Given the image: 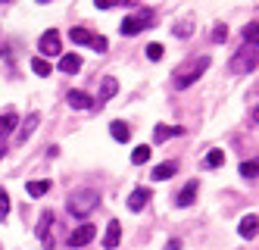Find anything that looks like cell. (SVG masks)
Here are the masks:
<instances>
[{
    "instance_id": "1",
    "label": "cell",
    "mask_w": 259,
    "mask_h": 250,
    "mask_svg": "<svg viewBox=\"0 0 259 250\" xmlns=\"http://www.w3.org/2000/svg\"><path fill=\"white\" fill-rule=\"evenodd\" d=\"M97 203H100V194H97L94 188H78V191H72L69 200H66L69 213L75 216V219H88L97 209Z\"/></svg>"
},
{
    "instance_id": "2",
    "label": "cell",
    "mask_w": 259,
    "mask_h": 250,
    "mask_svg": "<svg viewBox=\"0 0 259 250\" xmlns=\"http://www.w3.org/2000/svg\"><path fill=\"white\" fill-rule=\"evenodd\" d=\"M256 44H244L237 53H234V60H231V72L234 75H247V72H253L256 69Z\"/></svg>"
},
{
    "instance_id": "3",
    "label": "cell",
    "mask_w": 259,
    "mask_h": 250,
    "mask_svg": "<svg viewBox=\"0 0 259 250\" xmlns=\"http://www.w3.org/2000/svg\"><path fill=\"white\" fill-rule=\"evenodd\" d=\"M209 69V56H200V60L194 63V66H188V69H181L178 75H175V88L178 91H184V88H191L197 79H200V75L203 72H206Z\"/></svg>"
},
{
    "instance_id": "4",
    "label": "cell",
    "mask_w": 259,
    "mask_h": 250,
    "mask_svg": "<svg viewBox=\"0 0 259 250\" xmlns=\"http://www.w3.org/2000/svg\"><path fill=\"white\" fill-rule=\"evenodd\" d=\"M150 19H153V16H150V10H144V13H135V16H128L125 22L119 25V28H122V34H138V31H144V25L150 22Z\"/></svg>"
},
{
    "instance_id": "5",
    "label": "cell",
    "mask_w": 259,
    "mask_h": 250,
    "mask_svg": "<svg viewBox=\"0 0 259 250\" xmlns=\"http://www.w3.org/2000/svg\"><path fill=\"white\" fill-rule=\"evenodd\" d=\"M38 47H41V56H44V60H47V56H60V53H63V50H60V34L53 31V28L41 34Z\"/></svg>"
},
{
    "instance_id": "6",
    "label": "cell",
    "mask_w": 259,
    "mask_h": 250,
    "mask_svg": "<svg viewBox=\"0 0 259 250\" xmlns=\"http://www.w3.org/2000/svg\"><path fill=\"white\" fill-rule=\"evenodd\" d=\"M94 235H97V228L84 222V225H78L75 232L69 235V247H84V244H91V241H94Z\"/></svg>"
},
{
    "instance_id": "7",
    "label": "cell",
    "mask_w": 259,
    "mask_h": 250,
    "mask_svg": "<svg viewBox=\"0 0 259 250\" xmlns=\"http://www.w3.org/2000/svg\"><path fill=\"white\" fill-rule=\"evenodd\" d=\"M116 91H119V82L113 79V75H106V79L100 82V94H97V100H94V106H91V110H100L109 97H116Z\"/></svg>"
},
{
    "instance_id": "8",
    "label": "cell",
    "mask_w": 259,
    "mask_h": 250,
    "mask_svg": "<svg viewBox=\"0 0 259 250\" xmlns=\"http://www.w3.org/2000/svg\"><path fill=\"white\" fill-rule=\"evenodd\" d=\"M50 222H53V213L47 209V213H41V219H38V238H41V244L50 250L53 247V238H50Z\"/></svg>"
},
{
    "instance_id": "9",
    "label": "cell",
    "mask_w": 259,
    "mask_h": 250,
    "mask_svg": "<svg viewBox=\"0 0 259 250\" xmlns=\"http://www.w3.org/2000/svg\"><path fill=\"white\" fill-rule=\"evenodd\" d=\"M147 200H150V191H147V188H135L132 197H128V209H132V213H141V209L147 206Z\"/></svg>"
},
{
    "instance_id": "10",
    "label": "cell",
    "mask_w": 259,
    "mask_h": 250,
    "mask_svg": "<svg viewBox=\"0 0 259 250\" xmlns=\"http://www.w3.org/2000/svg\"><path fill=\"white\" fill-rule=\"evenodd\" d=\"M119 238H122V225H119V222L113 219V222L106 225V235H103V247H106V250H116V247H119Z\"/></svg>"
},
{
    "instance_id": "11",
    "label": "cell",
    "mask_w": 259,
    "mask_h": 250,
    "mask_svg": "<svg viewBox=\"0 0 259 250\" xmlns=\"http://www.w3.org/2000/svg\"><path fill=\"white\" fill-rule=\"evenodd\" d=\"M66 100H69L72 110H91V106H94V97H88L84 91H69Z\"/></svg>"
},
{
    "instance_id": "12",
    "label": "cell",
    "mask_w": 259,
    "mask_h": 250,
    "mask_svg": "<svg viewBox=\"0 0 259 250\" xmlns=\"http://www.w3.org/2000/svg\"><path fill=\"white\" fill-rule=\"evenodd\" d=\"M78 69H81V56L78 53H63L60 56V72L72 75V72H78Z\"/></svg>"
},
{
    "instance_id": "13",
    "label": "cell",
    "mask_w": 259,
    "mask_h": 250,
    "mask_svg": "<svg viewBox=\"0 0 259 250\" xmlns=\"http://www.w3.org/2000/svg\"><path fill=\"white\" fill-rule=\"evenodd\" d=\"M38 122H41V116H38V113H31V116L22 122V128H19V134H16V138H19V144H25L28 138H31V131L34 128H38Z\"/></svg>"
},
{
    "instance_id": "14",
    "label": "cell",
    "mask_w": 259,
    "mask_h": 250,
    "mask_svg": "<svg viewBox=\"0 0 259 250\" xmlns=\"http://www.w3.org/2000/svg\"><path fill=\"white\" fill-rule=\"evenodd\" d=\"M181 131H184L181 125H156V128H153V141L162 144V141H169L172 134H181Z\"/></svg>"
},
{
    "instance_id": "15",
    "label": "cell",
    "mask_w": 259,
    "mask_h": 250,
    "mask_svg": "<svg viewBox=\"0 0 259 250\" xmlns=\"http://www.w3.org/2000/svg\"><path fill=\"white\" fill-rule=\"evenodd\" d=\"M175 172H178V163L169 160V163H159V166L153 169V178H156V182H165V178H172Z\"/></svg>"
},
{
    "instance_id": "16",
    "label": "cell",
    "mask_w": 259,
    "mask_h": 250,
    "mask_svg": "<svg viewBox=\"0 0 259 250\" xmlns=\"http://www.w3.org/2000/svg\"><path fill=\"white\" fill-rule=\"evenodd\" d=\"M194 197H197V182H188V185H184L181 188V194H178V206H191L194 203Z\"/></svg>"
},
{
    "instance_id": "17",
    "label": "cell",
    "mask_w": 259,
    "mask_h": 250,
    "mask_svg": "<svg viewBox=\"0 0 259 250\" xmlns=\"http://www.w3.org/2000/svg\"><path fill=\"white\" fill-rule=\"evenodd\" d=\"M256 213H250V216H244V219H240V228H237V232L240 235H244V238H256Z\"/></svg>"
},
{
    "instance_id": "18",
    "label": "cell",
    "mask_w": 259,
    "mask_h": 250,
    "mask_svg": "<svg viewBox=\"0 0 259 250\" xmlns=\"http://www.w3.org/2000/svg\"><path fill=\"white\" fill-rule=\"evenodd\" d=\"M109 134H113V138H116V141H122V144H125L128 138H132V128H128L125 122H119V119H116L113 125H109Z\"/></svg>"
},
{
    "instance_id": "19",
    "label": "cell",
    "mask_w": 259,
    "mask_h": 250,
    "mask_svg": "<svg viewBox=\"0 0 259 250\" xmlns=\"http://www.w3.org/2000/svg\"><path fill=\"white\" fill-rule=\"evenodd\" d=\"M25 191H28V197H44L50 191V182H28Z\"/></svg>"
},
{
    "instance_id": "20",
    "label": "cell",
    "mask_w": 259,
    "mask_h": 250,
    "mask_svg": "<svg viewBox=\"0 0 259 250\" xmlns=\"http://www.w3.org/2000/svg\"><path fill=\"white\" fill-rule=\"evenodd\" d=\"M16 122H19V119H16L13 113H7V116H0V141H4L7 134H10V131L16 128Z\"/></svg>"
},
{
    "instance_id": "21",
    "label": "cell",
    "mask_w": 259,
    "mask_h": 250,
    "mask_svg": "<svg viewBox=\"0 0 259 250\" xmlns=\"http://www.w3.org/2000/svg\"><path fill=\"white\" fill-rule=\"evenodd\" d=\"M31 72H34V75H50L53 66L44 60V56H34V60H31Z\"/></svg>"
},
{
    "instance_id": "22",
    "label": "cell",
    "mask_w": 259,
    "mask_h": 250,
    "mask_svg": "<svg viewBox=\"0 0 259 250\" xmlns=\"http://www.w3.org/2000/svg\"><path fill=\"white\" fill-rule=\"evenodd\" d=\"M147 160H150V147H147V144L135 147V153H132V163H135V166H144Z\"/></svg>"
},
{
    "instance_id": "23",
    "label": "cell",
    "mask_w": 259,
    "mask_h": 250,
    "mask_svg": "<svg viewBox=\"0 0 259 250\" xmlns=\"http://www.w3.org/2000/svg\"><path fill=\"white\" fill-rule=\"evenodd\" d=\"M69 38H72L75 44H91V38H94V34H91L88 28H72V31H69Z\"/></svg>"
},
{
    "instance_id": "24",
    "label": "cell",
    "mask_w": 259,
    "mask_h": 250,
    "mask_svg": "<svg viewBox=\"0 0 259 250\" xmlns=\"http://www.w3.org/2000/svg\"><path fill=\"white\" fill-rule=\"evenodd\" d=\"M256 169H259V166H256V160H244V163H240V175L253 182V178H256Z\"/></svg>"
},
{
    "instance_id": "25",
    "label": "cell",
    "mask_w": 259,
    "mask_h": 250,
    "mask_svg": "<svg viewBox=\"0 0 259 250\" xmlns=\"http://www.w3.org/2000/svg\"><path fill=\"white\" fill-rule=\"evenodd\" d=\"M222 163H225V153H222V150H209V153H206V166H209V169H215V166H222Z\"/></svg>"
},
{
    "instance_id": "26",
    "label": "cell",
    "mask_w": 259,
    "mask_h": 250,
    "mask_svg": "<svg viewBox=\"0 0 259 250\" xmlns=\"http://www.w3.org/2000/svg\"><path fill=\"white\" fill-rule=\"evenodd\" d=\"M10 216V194H7V188H0V219H7Z\"/></svg>"
},
{
    "instance_id": "27",
    "label": "cell",
    "mask_w": 259,
    "mask_h": 250,
    "mask_svg": "<svg viewBox=\"0 0 259 250\" xmlns=\"http://www.w3.org/2000/svg\"><path fill=\"white\" fill-rule=\"evenodd\" d=\"M244 44H256V22H250L244 28Z\"/></svg>"
},
{
    "instance_id": "28",
    "label": "cell",
    "mask_w": 259,
    "mask_h": 250,
    "mask_svg": "<svg viewBox=\"0 0 259 250\" xmlns=\"http://www.w3.org/2000/svg\"><path fill=\"white\" fill-rule=\"evenodd\" d=\"M147 56L150 60H162V44H147Z\"/></svg>"
},
{
    "instance_id": "29",
    "label": "cell",
    "mask_w": 259,
    "mask_h": 250,
    "mask_svg": "<svg viewBox=\"0 0 259 250\" xmlns=\"http://www.w3.org/2000/svg\"><path fill=\"white\" fill-rule=\"evenodd\" d=\"M225 38H228V28L225 25H215L212 28V41H225Z\"/></svg>"
},
{
    "instance_id": "30",
    "label": "cell",
    "mask_w": 259,
    "mask_h": 250,
    "mask_svg": "<svg viewBox=\"0 0 259 250\" xmlns=\"http://www.w3.org/2000/svg\"><path fill=\"white\" fill-rule=\"evenodd\" d=\"M94 4H97L100 10H113V7H119V4H125V0H94Z\"/></svg>"
},
{
    "instance_id": "31",
    "label": "cell",
    "mask_w": 259,
    "mask_h": 250,
    "mask_svg": "<svg viewBox=\"0 0 259 250\" xmlns=\"http://www.w3.org/2000/svg\"><path fill=\"white\" fill-rule=\"evenodd\" d=\"M191 31H194V28H191V22H181V25H175V34H178V38H188Z\"/></svg>"
},
{
    "instance_id": "32",
    "label": "cell",
    "mask_w": 259,
    "mask_h": 250,
    "mask_svg": "<svg viewBox=\"0 0 259 250\" xmlns=\"http://www.w3.org/2000/svg\"><path fill=\"white\" fill-rule=\"evenodd\" d=\"M91 47H94L97 53H103L106 50V38H91Z\"/></svg>"
},
{
    "instance_id": "33",
    "label": "cell",
    "mask_w": 259,
    "mask_h": 250,
    "mask_svg": "<svg viewBox=\"0 0 259 250\" xmlns=\"http://www.w3.org/2000/svg\"><path fill=\"white\" fill-rule=\"evenodd\" d=\"M165 250H181V244L178 241H169V244H165Z\"/></svg>"
},
{
    "instance_id": "34",
    "label": "cell",
    "mask_w": 259,
    "mask_h": 250,
    "mask_svg": "<svg viewBox=\"0 0 259 250\" xmlns=\"http://www.w3.org/2000/svg\"><path fill=\"white\" fill-rule=\"evenodd\" d=\"M0 160H4V147H0Z\"/></svg>"
},
{
    "instance_id": "35",
    "label": "cell",
    "mask_w": 259,
    "mask_h": 250,
    "mask_svg": "<svg viewBox=\"0 0 259 250\" xmlns=\"http://www.w3.org/2000/svg\"><path fill=\"white\" fill-rule=\"evenodd\" d=\"M38 4H50V0H38Z\"/></svg>"
},
{
    "instance_id": "36",
    "label": "cell",
    "mask_w": 259,
    "mask_h": 250,
    "mask_svg": "<svg viewBox=\"0 0 259 250\" xmlns=\"http://www.w3.org/2000/svg\"><path fill=\"white\" fill-rule=\"evenodd\" d=\"M0 56H4V47H0Z\"/></svg>"
},
{
    "instance_id": "37",
    "label": "cell",
    "mask_w": 259,
    "mask_h": 250,
    "mask_svg": "<svg viewBox=\"0 0 259 250\" xmlns=\"http://www.w3.org/2000/svg\"><path fill=\"white\" fill-rule=\"evenodd\" d=\"M4 4H10V0H4Z\"/></svg>"
}]
</instances>
